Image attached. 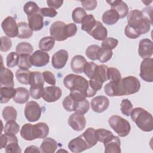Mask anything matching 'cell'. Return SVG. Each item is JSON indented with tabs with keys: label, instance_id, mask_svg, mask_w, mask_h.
<instances>
[{
	"label": "cell",
	"instance_id": "8d00e7d4",
	"mask_svg": "<svg viewBox=\"0 0 153 153\" xmlns=\"http://www.w3.org/2000/svg\"><path fill=\"white\" fill-rule=\"evenodd\" d=\"M2 117L5 121H9L16 120L17 118V112L16 109L11 106L5 107L2 110Z\"/></svg>",
	"mask_w": 153,
	"mask_h": 153
},
{
	"label": "cell",
	"instance_id": "30bf717a",
	"mask_svg": "<svg viewBox=\"0 0 153 153\" xmlns=\"http://www.w3.org/2000/svg\"><path fill=\"white\" fill-rule=\"evenodd\" d=\"M66 24L62 21H56L53 23L50 28L51 36L56 41H63L68 38L65 32Z\"/></svg>",
	"mask_w": 153,
	"mask_h": 153
},
{
	"label": "cell",
	"instance_id": "e575fe53",
	"mask_svg": "<svg viewBox=\"0 0 153 153\" xmlns=\"http://www.w3.org/2000/svg\"><path fill=\"white\" fill-rule=\"evenodd\" d=\"M31 71L19 69L16 72V77L18 81L22 84H29V78Z\"/></svg>",
	"mask_w": 153,
	"mask_h": 153
},
{
	"label": "cell",
	"instance_id": "e0dca14e",
	"mask_svg": "<svg viewBox=\"0 0 153 153\" xmlns=\"http://www.w3.org/2000/svg\"><path fill=\"white\" fill-rule=\"evenodd\" d=\"M153 53L152 41L148 38L142 39L140 41L138 48V53L142 59L150 58Z\"/></svg>",
	"mask_w": 153,
	"mask_h": 153
},
{
	"label": "cell",
	"instance_id": "8992f818",
	"mask_svg": "<svg viewBox=\"0 0 153 153\" xmlns=\"http://www.w3.org/2000/svg\"><path fill=\"white\" fill-rule=\"evenodd\" d=\"M123 96L137 93L140 88L139 80L134 76H128L120 81Z\"/></svg>",
	"mask_w": 153,
	"mask_h": 153
},
{
	"label": "cell",
	"instance_id": "1f68e13d",
	"mask_svg": "<svg viewBox=\"0 0 153 153\" xmlns=\"http://www.w3.org/2000/svg\"><path fill=\"white\" fill-rule=\"evenodd\" d=\"M29 85L30 87H44V79L42 74L38 71L31 72L29 78Z\"/></svg>",
	"mask_w": 153,
	"mask_h": 153
},
{
	"label": "cell",
	"instance_id": "83f0119b",
	"mask_svg": "<svg viewBox=\"0 0 153 153\" xmlns=\"http://www.w3.org/2000/svg\"><path fill=\"white\" fill-rule=\"evenodd\" d=\"M81 135L90 148L96 145L98 142L95 133V129L94 128L89 127L87 128Z\"/></svg>",
	"mask_w": 153,
	"mask_h": 153
},
{
	"label": "cell",
	"instance_id": "4316f807",
	"mask_svg": "<svg viewBox=\"0 0 153 153\" xmlns=\"http://www.w3.org/2000/svg\"><path fill=\"white\" fill-rule=\"evenodd\" d=\"M102 18L103 22L107 25H114L120 19L118 14L112 9L108 10L104 12Z\"/></svg>",
	"mask_w": 153,
	"mask_h": 153
},
{
	"label": "cell",
	"instance_id": "cb8c5ba5",
	"mask_svg": "<svg viewBox=\"0 0 153 153\" xmlns=\"http://www.w3.org/2000/svg\"><path fill=\"white\" fill-rule=\"evenodd\" d=\"M15 89L16 93L13 97V100L19 104H23L27 102L30 96V93L28 90L24 87H17Z\"/></svg>",
	"mask_w": 153,
	"mask_h": 153
},
{
	"label": "cell",
	"instance_id": "816d5d0a",
	"mask_svg": "<svg viewBox=\"0 0 153 153\" xmlns=\"http://www.w3.org/2000/svg\"><path fill=\"white\" fill-rule=\"evenodd\" d=\"M118 41L117 39H115L112 37L106 38L101 44V47L112 50L114 49L118 45Z\"/></svg>",
	"mask_w": 153,
	"mask_h": 153
},
{
	"label": "cell",
	"instance_id": "94428289",
	"mask_svg": "<svg viewBox=\"0 0 153 153\" xmlns=\"http://www.w3.org/2000/svg\"><path fill=\"white\" fill-rule=\"evenodd\" d=\"M81 4L83 8L86 10H94L97 4V1L91 0V1H81Z\"/></svg>",
	"mask_w": 153,
	"mask_h": 153
},
{
	"label": "cell",
	"instance_id": "ffe728a7",
	"mask_svg": "<svg viewBox=\"0 0 153 153\" xmlns=\"http://www.w3.org/2000/svg\"><path fill=\"white\" fill-rule=\"evenodd\" d=\"M103 145L105 153H120L121 152V142L118 136L114 135L111 139L103 143Z\"/></svg>",
	"mask_w": 153,
	"mask_h": 153
},
{
	"label": "cell",
	"instance_id": "836d02e7",
	"mask_svg": "<svg viewBox=\"0 0 153 153\" xmlns=\"http://www.w3.org/2000/svg\"><path fill=\"white\" fill-rule=\"evenodd\" d=\"M95 133L97 140L102 143L106 142L114 136L113 133L111 131L105 128H98L95 130Z\"/></svg>",
	"mask_w": 153,
	"mask_h": 153
},
{
	"label": "cell",
	"instance_id": "f35d334b",
	"mask_svg": "<svg viewBox=\"0 0 153 153\" xmlns=\"http://www.w3.org/2000/svg\"><path fill=\"white\" fill-rule=\"evenodd\" d=\"M40 9L41 8H39L38 5L33 1L27 2L23 7V11L27 16L39 13V12H40Z\"/></svg>",
	"mask_w": 153,
	"mask_h": 153
},
{
	"label": "cell",
	"instance_id": "7402d4cb",
	"mask_svg": "<svg viewBox=\"0 0 153 153\" xmlns=\"http://www.w3.org/2000/svg\"><path fill=\"white\" fill-rule=\"evenodd\" d=\"M94 39L98 41H103L107 38L108 31L106 28L99 21H97L93 30L88 33Z\"/></svg>",
	"mask_w": 153,
	"mask_h": 153
},
{
	"label": "cell",
	"instance_id": "603a6c76",
	"mask_svg": "<svg viewBox=\"0 0 153 153\" xmlns=\"http://www.w3.org/2000/svg\"><path fill=\"white\" fill-rule=\"evenodd\" d=\"M27 20L28 25L33 31L40 30L44 27V18L39 13L27 16Z\"/></svg>",
	"mask_w": 153,
	"mask_h": 153
},
{
	"label": "cell",
	"instance_id": "d590c367",
	"mask_svg": "<svg viewBox=\"0 0 153 153\" xmlns=\"http://www.w3.org/2000/svg\"><path fill=\"white\" fill-rule=\"evenodd\" d=\"M32 45L27 42H21L19 43L16 47V52L19 55L30 54L33 52Z\"/></svg>",
	"mask_w": 153,
	"mask_h": 153
},
{
	"label": "cell",
	"instance_id": "4dcf8cb0",
	"mask_svg": "<svg viewBox=\"0 0 153 153\" xmlns=\"http://www.w3.org/2000/svg\"><path fill=\"white\" fill-rule=\"evenodd\" d=\"M96 20L92 14H87L81 22V29L89 33L96 25Z\"/></svg>",
	"mask_w": 153,
	"mask_h": 153
},
{
	"label": "cell",
	"instance_id": "52a82bcc",
	"mask_svg": "<svg viewBox=\"0 0 153 153\" xmlns=\"http://www.w3.org/2000/svg\"><path fill=\"white\" fill-rule=\"evenodd\" d=\"M25 116L30 122L38 121L41 115V108L35 101H29L25 107Z\"/></svg>",
	"mask_w": 153,
	"mask_h": 153
},
{
	"label": "cell",
	"instance_id": "bcb514c9",
	"mask_svg": "<svg viewBox=\"0 0 153 153\" xmlns=\"http://www.w3.org/2000/svg\"><path fill=\"white\" fill-rule=\"evenodd\" d=\"M100 47L98 45H91L85 50V54L91 60H97V55Z\"/></svg>",
	"mask_w": 153,
	"mask_h": 153
},
{
	"label": "cell",
	"instance_id": "3957f363",
	"mask_svg": "<svg viewBox=\"0 0 153 153\" xmlns=\"http://www.w3.org/2000/svg\"><path fill=\"white\" fill-rule=\"evenodd\" d=\"M49 133L48 125L42 122L32 125L30 123L24 124L20 130L21 136L26 140H33L36 139H44Z\"/></svg>",
	"mask_w": 153,
	"mask_h": 153
},
{
	"label": "cell",
	"instance_id": "4fadbf2b",
	"mask_svg": "<svg viewBox=\"0 0 153 153\" xmlns=\"http://www.w3.org/2000/svg\"><path fill=\"white\" fill-rule=\"evenodd\" d=\"M50 61V56L42 50H36L30 56V62L35 67H43Z\"/></svg>",
	"mask_w": 153,
	"mask_h": 153
},
{
	"label": "cell",
	"instance_id": "f907efd6",
	"mask_svg": "<svg viewBox=\"0 0 153 153\" xmlns=\"http://www.w3.org/2000/svg\"><path fill=\"white\" fill-rule=\"evenodd\" d=\"M19 57V54L16 52L12 51L7 56V66L9 68H13L18 65Z\"/></svg>",
	"mask_w": 153,
	"mask_h": 153
},
{
	"label": "cell",
	"instance_id": "ab89813d",
	"mask_svg": "<svg viewBox=\"0 0 153 153\" xmlns=\"http://www.w3.org/2000/svg\"><path fill=\"white\" fill-rule=\"evenodd\" d=\"M85 10L81 7L75 8L72 13V17L74 22L76 23H81L83 19L87 16Z\"/></svg>",
	"mask_w": 153,
	"mask_h": 153
},
{
	"label": "cell",
	"instance_id": "680465c9",
	"mask_svg": "<svg viewBox=\"0 0 153 153\" xmlns=\"http://www.w3.org/2000/svg\"><path fill=\"white\" fill-rule=\"evenodd\" d=\"M40 13L43 17H54L57 14L56 10L52 8L43 7L40 9Z\"/></svg>",
	"mask_w": 153,
	"mask_h": 153
},
{
	"label": "cell",
	"instance_id": "91938a15",
	"mask_svg": "<svg viewBox=\"0 0 153 153\" xmlns=\"http://www.w3.org/2000/svg\"><path fill=\"white\" fill-rule=\"evenodd\" d=\"M65 32L68 38L74 36L77 32V27L76 25L74 23H69L66 25Z\"/></svg>",
	"mask_w": 153,
	"mask_h": 153
},
{
	"label": "cell",
	"instance_id": "f6af8a7d",
	"mask_svg": "<svg viewBox=\"0 0 153 153\" xmlns=\"http://www.w3.org/2000/svg\"><path fill=\"white\" fill-rule=\"evenodd\" d=\"M108 80L110 81L118 82L121 79V75L118 69L115 68L110 67L107 70Z\"/></svg>",
	"mask_w": 153,
	"mask_h": 153
},
{
	"label": "cell",
	"instance_id": "5b68a950",
	"mask_svg": "<svg viewBox=\"0 0 153 153\" xmlns=\"http://www.w3.org/2000/svg\"><path fill=\"white\" fill-rule=\"evenodd\" d=\"M108 123L120 137H126L130 132L131 126L129 122L119 115H112L108 120Z\"/></svg>",
	"mask_w": 153,
	"mask_h": 153
},
{
	"label": "cell",
	"instance_id": "be15d7a7",
	"mask_svg": "<svg viewBox=\"0 0 153 153\" xmlns=\"http://www.w3.org/2000/svg\"><path fill=\"white\" fill-rule=\"evenodd\" d=\"M25 152H41V150H40V148H38V146H35V145H30V146H27L25 151Z\"/></svg>",
	"mask_w": 153,
	"mask_h": 153
},
{
	"label": "cell",
	"instance_id": "6f0895ef",
	"mask_svg": "<svg viewBox=\"0 0 153 153\" xmlns=\"http://www.w3.org/2000/svg\"><path fill=\"white\" fill-rule=\"evenodd\" d=\"M5 151L7 153H20L22 150L18 144V142H13L6 146Z\"/></svg>",
	"mask_w": 153,
	"mask_h": 153
},
{
	"label": "cell",
	"instance_id": "d6a6232c",
	"mask_svg": "<svg viewBox=\"0 0 153 153\" xmlns=\"http://www.w3.org/2000/svg\"><path fill=\"white\" fill-rule=\"evenodd\" d=\"M55 39L51 36H45L41 38L39 42V48L43 51H49L54 47Z\"/></svg>",
	"mask_w": 153,
	"mask_h": 153
},
{
	"label": "cell",
	"instance_id": "7a4b0ae2",
	"mask_svg": "<svg viewBox=\"0 0 153 153\" xmlns=\"http://www.w3.org/2000/svg\"><path fill=\"white\" fill-rule=\"evenodd\" d=\"M128 25L136 30L140 35L148 32L152 21L139 10H131L127 14Z\"/></svg>",
	"mask_w": 153,
	"mask_h": 153
},
{
	"label": "cell",
	"instance_id": "484cf974",
	"mask_svg": "<svg viewBox=\"0 0 153 153\" xmlns=\"http://www.w3.org/2000/svg\"><path fill=\"white\" fill-rule=\"evenodd\" d=\"M120 81H110L104 87L105 93L110 97L121 96Z\"/></svg>",
	"mask_w": 153,
	"mask_h": 153
},
{
	"label": "cell",
	"instance_id": "b9f144b4",
	"mask_svg": "<svg viewBox=\"0 0 153 153\" xmlns=\"http://www.w3.org/2000/svg\"><path fill=\"white\" fill-rule=\"evenodd\" d=\"M89 109L90 103L86 99L76 102V106L75 109V112L84 115L88 111Z\"/></svg>",
	"mask_w": 153,
	"mask_h": 153
},
{
	"label": "cell",
	"instance_id": "ac0fdd59",
	"mask_svg": "<svg viewBox=\"0 0 153 153\" xmlns=\"http://www.w3.org/2000/svg\"><path fill=\"white\" fill-rule=\"evenodd\" d=\"M0 84L1 87H13L14 86L13 73L11 70L4 66L2 62L0 71Z\"/></svg>",
	"mask_w": 153,
	"mask_h": 153
},
{
	"label": "cell",
	"instance_id": "6da1fadb",
	"mask_svg": "<svg viewBox=\"0 0 153 153\" xmlns=\"http://www.w3.org/2000/svg\"><path fill=\"white\" fill-rule=\"evenodd\" d=\"M63 84L65 87L70 91H76L85 98L93 97L97 93L90 87L88 81L83 76L74 74L66 75L63 79Z\"/></svg>",
	"mask_w": 153,
	"mask_h": 153
},
{
	"label": "cell",
	"instance_id": "44dd1931",
	"mask_svg": "<svg viewBox=\"0 0 153 153\" xmlns=\"http://www.w3.org/2000/svg\"><path fill=\"white\" fill-rule=\"evenodd\" d=\"M87 63L85 57L81 55H76L73 57L71 62V67L73 72L76 74L84 72V68Z\"/></svg>",
	"mask_w": 153,
	"mask_h": 153
},
{
	"label": "cell",
	"instance_id": "9f6ffc18",
	"mask_svg": "<svg viewBox=\"0 0 153 153\" xmlns=\"http://www.w3.org/2000/svg\"><path fill=\"white\" fill-rule=\"evenodd\" d=\"M44 87H30L29 93L31 97L35 99H39L42 97Z\"/></svg>",
	"mask_w": 153,
	"mask_h": 153
},
{
	"label": "cell",
	"instance_id": "8fae6325",
	"mask_svg": "<svg viewBox=\"0 0 153 153\" xmlns=\"http://www.w3.org/2000/svg\"><path fill=\"white\" fill-rule=\"evenodd\" d=\"M62 94V91L60 87L52 85L44 88L42 97L47 102H54L61 97Z\"/></svg>",
	"mask_w": 153,
	"mask_h": 153
},
{
	"label": "cell",
	"instance_id": "f5cc1de1",
	"mask_svg": "<svg viewBox=\"0 0 153 153\" xmlns=\"http://www.w3.org/2000/svg\"><path fill=\"white\" fill-rule=\"evenodd\" d=\"M1 45L0 50L4 52H6L8 51L11 48V46H12V41L11 39L9 37L4 36L1 38Z\"/></svg>",
	"mask_w": 153,
	"mask_h": 153
},
{
	"label": "cell",
	"instance_id": "7c38bea8",
	"mask_svg": "<svg viewBox=\"0 0 153 153\" xmlns=\"http://www.w3.org/2000/svg\"><path fill=\"white\" fill-rule=\"evenodd\" d=\"M68 124L74 130L81 131L85 127L86 120L83 114L74 112L69 116Z\"/></svg>",
	"mask_w": 153,
	"mask_h": 153
},
{
	"label": "cell",
	"instance_id": "11a10c76",
	"mask_svg": "<svg viewBox=\"0 0 153 153\" xmlns=\"http://www.w3.org/2000/svg\"><path fill=\"white\" fill-rule=\"evenodd\" d=\"M42 76L44 81H45L47 84L52 85H55L56 83V78L54 75L51 72L48 71H44L42 73Z\"/></svg>",
	"mask_w": 153,
	"mask_h": 153
},
{
	"label": "cell",
	"instance_id": "2e32d148",
	"mask_svg": "<svg viewBox=\"0 0 153 153\" xmlns=\"http://www.w3.org/2000/svg\"><path fill=\"white\" fill-rule=\"evenodd\" d=\"M68 148L72 152L78 153L90 148L81 134L69 141L68 143Z\"/></svg>",
	"mask_w": 153,
	"mask_h": 153
},
{
	"label": "cell",
	"instance_id": "db71d44e",
	"mask_svg": "<svg viewBox=\"0 0 153 153\" xmlns=\"http://www.w3.org/2000/svg\"><path fill=\"white\" fill-rule=\"evenodd\" d=\"M124 32L125 35L130 39H136L140 36V34L136 30L128 25L125 27Z\"/></svg>",
	"mask_w": 153,
	"mask_h": 153
},
{
	"label": "cell",
	"instance_id": "6125c7cd",
	"mask_svg": "<svg viewBox=\"0 0 153 153\" xmlns=\"http://www.w3.org/2000/svg\"><path fill=\"white\" fill-rule=\"evenodd\" d=\"M63 1L62 0H47V4L50 7L54 9L59 8L63 4Z\"/></svg>",
	"mask_w": 153,
	"mask_h": 153
},
{
	"label": "cell",
	"instance_id": "ba28073f",
	"mask_svg": "<svg viewBox=\"0 0 153 153\" xmlns=\"http://www.w3.org/2000/svg\"><path fill=\"white\" fill-rule=\"evenodd\" d=\"M139 75L146 82L153 81V59L152 58H146L142 61Z\"/></svg>",
	"mask_w": 153,
	"mask_h": 153
},
{
	"label": "cell",
	"instance_id": "f546056e",
	"mask_svg": "<svg viewBox=\"0 0 153 153\" xmlns=\"http://www.w3.org/2000/svg\"><path fill=\"white\" fill-rule=\"evenodd\" d=\"M16 93V89L11 87H1L0 88V102L6 103L13 97Z\"/></svg>",
	"mask_w": 153,
	"mask_h": 153
},
{
	"label": "cell",
	"instance_id": "277c9868",
	"mask_svg": "<svg viewBox=\"0 0 153 153\" xmlns=\"http://www.w3.org/2000/svg\"><path fill=\"white\" fill-rule=\"evenodd\" d=\"M131 118L137 127L146 132L153 130V117L151 113L145 109L137 107L132 109L130 114Z\"/></svg>",
	"mask_w": 153,
	"mask_h": 153
},
{
	"label": "cell",
	"instance_id": "7bdbcfd3",
	"mask_svg": "<svg viewBox=\"0 0 153 153\" xmlns=\"http://www.w3.org/2000/svg\"><path fill=\"white\" fill-rule=\"evenodd\" d=\"M19 60L18 67L21 69L28 70L32 66L30 62V56L29 54H21L19 55Z\"/></svg>",
	"mask_w": 153,
	"mask_h": 153
},
{
	"label": "cell",
	"instance_id": "60d3db41",
	"mask_svg": "<svg viewBox=\"0 0 153 153\" xmlns=\"http://www.w3.org/2000/svg\"><path fill=\"white\" fill-rule=\"evenodd\" d=\"M112 55L113 53L112 50L100 47L97 55V60L101 63H106L111 59Z\"/></svg>",
	"mask_w": 153,
	"mask_h": 153
},
{
	"label": "cell",
	"instance_id": "74e56055",
	"mask_svg": "<svg viewBox=\"0 0 153 153\" xmlns=\"http://www.w3.org/2000/svg\"><path fill=\"white\" fill-rule=\"evenodd\" d=\"M1 149L5 148L7 145L13 142H18V139L16 136L14 134L4 133L2 134L0 137Z\"/></svg>",
	"mask_w": 153,
	"mask_h": 153
},
{
	"label": "cell",
	"instance_id": "f1b7e54d",
	"mask_svg": "<svg viewBox=\"0 0 153 153\" xmlns=\"http://www.w3.org/2000/svg\"><path fill=\"white\" fill-rule=\"evenodd\" d=\"M19 32L17 37L21 39H27L30 38L33 34V30L30 29L29 25L24 22L17 23Z\"/></svg>",
	"mask_w": 153,
	"mask_h": 153
},
{
	"label": "cell",
	"instance_id": "c3c4849f",
	"mask_svg": "<svg viewBox=\"0 0 153 153\" xmlns=\"http://www.w3.org/2000/svg\"><path fill=\"white\" fill-rule=\"evenodd\" d=\"M97 68H98V65L94 63V62H87V63L85 66L84 72L88 78H89L90 79H91L95 75L97 71Z\"/></svg>",
	"mask_w": 153,
	"mask_h": 153
},
{
	"label": "cell",
	"instance_id": "9c48e42d",
	"mask_svg": "<svg viewBox=\"0 0 153 153\" xmlns=\"http://www.w3.org/2000/svg\"><path fill=\"white\" fill-rule=\"evenodd\" d=\"M1 27L4 33L9 38L17 36L19 32L18 24L11 16L7 17L2 22Z\"/></svg>",
	"mask_w": 153,
	"mask_h": 153
},
{
	"label": "cell",
	"instance_id": "9a60e30c",
	"mask_svg": "<svg viewBox=\"0 0 153 153\" xmlns=\"http://www.w3.org/2000/svg\"><path fill=\"white\" fill-rule=\"evenodd\" d=\"M68 52L65 50H59L52 57V66L54 68L60 69L65 67L68 60Z\"/></svg>",
	"mask_w": 153,
	"mask_h": 153
},
{
	"label": "cell",
	"instance_id": "ee69618b",
	"mask_svg": "<svg viewBox=\"0 0 153 153\" xmlns=\"http://www.w3.org/2000/svg\"><path fill=\"white\" fill-rule=\"evenodd\" d=\"M20 130V126L16 122L15 120L7 121L5 125L4 131V133L17 134Z\"/></svg>",
	"mask_w": 153,
	"mask_h": 153
},
{
	"label": "cell",
	"instance_id": "5bb4252c",
	"mask_svg": "<svg viewBox=\"0 0 153 153\" xmlns=\"http://www.w3.org/2000/svg\"><path fill=\"white\" fill-rule=\"evenodd\" d=\"M109 105V99L105 96H97L91 101V109L97 113H102L106 111L108 108Z\"/></svg>",
	"mask_w": 153,
	"mask_h": 153
},
{
	"label": "cell",
	"instance_id": "7dc6e473",
	"mask_svg": "<svg viewBox=\"0 0 153 153\" xmlns=\"http://www.w3.org/2000/svg\"><path fill=\"white\" fill-rule=\"evenodd\" d=\"M132 109L133 105L130 100L127 99H123L120 104V110L122 114L127 117H129Z\"/></svg>",
	"mask_w": 153,
	"mask_h": 153
},
{
	"label": "cell",
	"instance_id": "d4e9b609",
	"mask_svg": "<svg viewBox=\"0 0 153 153\" xmlns=\"http://www.w3.org/2000/svg\"><path fill=\"white\" fill-rule=\"evenodd\" d=\"M39 148L41 152L54 153L57 148V143L51 137H46L42 142Z\"/></svg>",
	"mask_w": 153,
	"mask_h": 153
},
{
	"label": "cell",
	"instance_id": "d6986e66",
	"mask_svg": "<svg viewBox=\"0 0 153 153\" xmlns=\"http://www.w3.org/2000/svg\"><path fill=\"white\" fill-rule=\"evenodd\" d=\"M111 7V9L114 10L119 15L120 19L124 18L128 13V7L126 2L121 0L107 1Z\"/></svg>",
	"mask_w": 153,
	"mask_h": 153
},
{
	"label": "cell",
	"instance_id": "681fc988",
	"mask_svg": "<svg viewBox=\"0 0 153 153\" xmlns=\"http://www.w3.org/2000/svg\"><path fill=\"white\" fill-rule=\"evenodd\" d=\"M62 105L64 109L68 112L75 111L76 106V101L70 95H68L66 97H65L63 99Z\"/></svg>",
	"mask_w": 153,
	"mask_h": 153
}]
</instances>
